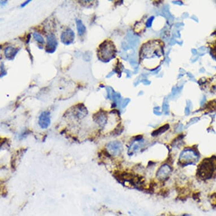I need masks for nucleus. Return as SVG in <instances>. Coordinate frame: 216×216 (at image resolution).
<instances>
[{
	"label": "nucleus",
	"instance_id": "obj_20",
	"mask_svg": "<svg viewBox=\"0 0 216 216\" xmlns=\"http://www.w3.org/2000/svg\"><path fill=\"white\" fill-rule=\"evenodd\" d=\"M185 113H186V115H188V114H189V108H188V107H187V108H186V109H185Z\"/></svg>",
	"mask_w": 216,
	"mask_h": 216
},
{
	"label": "nucleus",
	"instance_id": "obj_16",
	"mask_svg": "<svg viewBox=\"0 0 216 216\" xmlns=\"http://www.w3.org/2000/svg\"><path fill=\"white\" fill-rule=\"evenodd\" d=\"M153 19H154V17H151L148 20L147 22V27H150L152 26V22H153Z\"/></svg>",
	"mask_w": 216,
	"mask_h": 216
},
{
	"label": "nucleus",
	"instance_id": "obj_10",
	"mask_svg": "<svg viewBox=\"0 0 216 216\" xmlns=\"http://www.w3.org/2000/svg\"><path fill=\"white\" fill-rule=\"evenodd\" d=\"M144 142L142 139H136L130 146L128 150V154L130 156H132L133 154L139 151L144 146Z\"/></svg>",
	"mask_w": 216,
	"mask_h": 216
},
{
	"label": "nucleus",
	"instance_id": "obj_15",
	"mask_svg": "<svg viewBox=\"0 0 216 216\" xmlns=\"http://www.w3.org/2000/svg\"><path fill=\"white\" fill-rule=\"evenodd\" d=\"M33 38L35 39V40L37 41L39 43H40L41 44H43L44 43V38L42 37V36L40 35H39V33H37L36 32L33 33Z\"/></svg>",
	"mask_w": 216,
	"mask_h": 216
},
{
	"label": "nucleus",
	"instance_id": "obj_6",
	"mask_svg": "<svg viewBox=\"0 0 216 216\" xmlns=\"http://www.w3.org/2000/svg\"><path fill=\"white\" fill-rule=\"evenodd\" d=\"M75 33L71 28H67L62 33L61 36V42L64 45H70L74 41Z\"/></svg>",
	"mask_w": 216,
	"mask_h": 216
},
{
	"label": "nucleus",
	"instance_id": "obj_11",
	"mask_svg": "<svg viewBox=\"0 0 216 216\" xmlns=\"http://www.w3.org/2000/svg\"><path fill=\"white\" fill-rule=\"evenodd\" d=\"M74 112L75 115L78 118H84L88 114L87 109L83 104H79L76 106Z\"/></svg>",
	"mask_w": 216,
	"mask_h": 216
},
{
	"label": "nucleus",
	"instance_id": "obj_7",
	"mask_svg": "<svg viewBox=\"0 0 216 216\" xmlns=\"http://www.w3.org/2000/svg\"><path fill=\"white\" fill-rule=\"evenodd\" d=\"M93 120L99 126L103 127L105 126L108 121V116L105 111H97L93 115Z\"/></svg>",
	"mask_w": 216,
	"mask_h": 216
},
{
	"label": "nucleus",
	"instance_id": "obj_19",
	"mask_svg": "<svg viewBox=\"0 0 216 216\" xmlns=\"http://www.w3.org/2000/svg\"><path fill=\"white\" fill-rule=\"evenodd\" d=\"M31 2V1L30 0H28V1H26V2H24V3H23V4H22V5H21V7L22 8H23V7H24L26 5H27L28 4V3H30Z\"/></svg>",
	"mask_w": 216,
	"mask_h": 216
},
{
	"label": "nucleus",
	"instance_id": "obj_14",
	"mask_svg": "<svg viewBox=\"0 0 216 216\" xmlns=\"http://www.w3.org/2000/svg\"><path fill=\"white\" fill-rule=\"evenodd\" d=\"M169 129V124H165V125L163 126L162 127H161L160 128H159L158 130H156V131H155L152 133V135H153V136L159 135L160 134L164 133V132H165L166 131H167Z\"/></svg>",
	"mask_w": 216,
	"mask_h": 216
},
{
	"label": "nucleus",
	"instance_id": "obj_9",
	"mask_svg": "<svg viewBox=\"0 0 216 216\" xmlns=\"http://www.w3.org/2000/svg\"><path fill=\"white\" fill-rule=\"evenodd\" d=\"M171 173L170 166L165 164L161 166L157 172V178L160 180H165L167 179Z\"/></svg>",
	"mask_w": 216,
	"mask_h": 216
},
{
	"label": "nucleus",
	"instance_id": "obj_17",
	"mask_svg": "<svg viewBox=\"0 0 216 216\" xmlns=\"http://www.w3.org/2000/svg\"><path fill=\"white\" fill-rule=\"evenodd\" d=\"M130 101V99H128L124 100V101L123 102V103H122V108H125V107L127 106V105L129 104V102Z\"/></svg>",
	"mask_w": 216,
	"mask_h": 216
},
{
	"label": "nucleus",
	"instance_id": "obj_18",
	"mask_svg": "<svg viewBox=\"0 0 216 216\" xmlns=\"http://www.w3.org/2000/svg\"><path fill=\"white\" fill-rule=\"evenodd\" d=\"M163 111H165V112H167V111H168V109H169V106H168V104H167V103H165V104H164V105H163Z\"/></svg>",
	"mask_w": 216,
	"mask_h": 216
},
{
	"label": "nucleus",
	"instance_id": "obj_2",
	"mask_svg": "<svg viewBox=\"0 0 216 216\" xmlns=\"http://www.w3.org/2000/svg\"><path fill=\"white\" fill-rule=\"evenodd\" d=\"M214 170L213 162L209 159L202 161L198 168V173L199 177L203 179L210 178Z\"/></svg>",
	"mask_w": 216,
	"mask_h": 216
},
{
	"label": "nucleus",
	"instance_id": "obj_22",
	"mask_svg": "<svg viewBox=\"0 0 216 216\" xmlns=\"http://www.w3.org/2000/svg\"><path fill=\"white\" fill-rule=\"evenodd\" d=\"M192 52H193V54H194V55H195L196 53H197V51H196V49H193V50H192Z\"/></svg>",
	"mask_w": 216,
	"mask_h": 216
},
{
	"label": "nucleus",
	"instance_id": "obj_1",
	"mask_svg": "<svg viewBox=\"0 0 216 216\" xmlns=\"http://www.w3.org/2000/svg\"><path fill=\"white\" fill-rule=\"evenodd\" d=\"M116 53L117 50L113 42L111 40H106L99 46L97 55L100 61L104 62H108L115 57Z\"/></svg>",
	"mask_w": 216,
	"mask_h": 216
},
{
	"label": "nucleus",
	"instance_id": "obj_12",
	"mask_svg": "<svg viewBox=\"0 0 216 216\" xmlns=\"http://www.w3.org/2000/svg\"><path fill=\"white\" fill-rule=\"evenodd\" d=\"M19 51V48H13L12 46L7 47L5 49V52H4L5 57L8 60H14L15 57L17 55Z\"/></svg>",
	"mask_w": 216,
	"mask_h": 216
},
{
	"label": "nucleus",
	"instance_id": "obj_23",
	"mask_svg": "<svg viewBox=\"0 0 216 216\" xmlns=\"http://www.w3.org/2000/svg\"><path fill=\"white\" fill-rule=\"evenodd\" d=\"M213 88H214V90H215V91H216V85H215V86H214V87H213Z\"/></svg>",
	"mask_w": 216,
	"mask_h": 216
},
{
	"label": "nucleus",
	"instance_id": "obj_24",
	"mask_svg": "<svg viewBox=\"0 0 216 216\" xmlns=\"http://www.w3.org/2000/svg\"><path fill=\"white\" fill-rule=\"evenodd\" d=\"M183 216H190L189 215V214H184Z\"/></svg>",
	"mask_w": 216,
	"mask_h": 216
},
{
	"label": "nucleus",
	"instance_id": "obj_4",
	"mask_svg": "<svg viewBox=\"0 0 216 216\" xmlns=\"http://www.w3.org/2000/svg\"><path fill=\"white\" fill-rule=\"evenodd\" d=\"M123 151L122 143L119 141H113L107 145V152L113 156H118Z\"/></svg>",
	"mask_w": 216,
	"mask_h": 216
},
{
	"label": "nucleus",
	"instance_id": "obj_8",
	"mask_svg": "<svg viewBox=\"0 0 216 216\" xmlns=\"http://www.w3.org/2000/svg\"><path fill=\"white\" fill-rule=\"evenodd\" d=\"M51 123V113L49 111H43L39 116V124L42 129H46Z\"/></svg>",
	"mask_w": 216,
	"mask_h": 216
},
{
	"label": "nucleus",
	"instance_id": "obj_13",
	"mask_svg": "<svg viewBox=\"0 0 216 216\" xmlns=\"http://www.w3.org/2000/svg\"><path fill=\"white\" fill-rule=\"evenodd\" d=\"M76 24H77V31L79 35L82 36L86 32V26L84 25L82 20L80 19L76 20Z\"/></svg>",
	"mask_w": 216,
	"mask_h": 216
},
{
	"label": "nucleus",
	"instance_id": "obj_3",
	"mask_svg": "<svg viewBox=\"0 0 216 216\" xmlns=\"http://www.w3.org/2000/svg\"><path fill=\"white\" fill-rule=\"evenodd\" d=\"M198 153L193 149H186L181 153L179 156V162L183 165L191 164L198 160Z\"/></svg>",
	"mask_w": 216,
	"mask_h": 216
},
{
	"label": "nucleus",
	"instance_id": "obj_21",
	"mask_svg": "<svg viewBox=\"0 0 216 216\" xmlns=\"http://www.w3.org/2000/svg\"><path fill=\"white\" fill-rule=\"evenodd\" d=\"M142 83H144V84L146 85H147V84H150V82H149L147 80H143V81H142Z\"/></svg>",
	"mask_w": 216,
	"mask_h": 216
},
{
	"label": "nucleus",
	"instance_id": "obj_5",
	"mask_svg": "<svg viewBox=\"0 0 216 216\" xmlns=\"http://www.w3.org/2000/svg\"><path fill=\"white\" fill-rule=\"evenodd\" d=\"M47 43L45 46V51L48 53H53L58 45V42L55 35L50 34L46 37Z\"/></svg>",
	"mask_w": 216,
	"mask_h": 216
}]
</instances>
